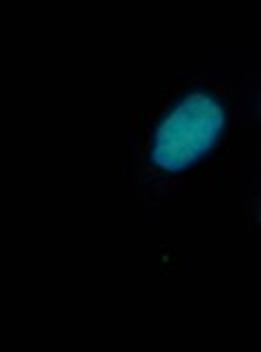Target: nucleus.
I'll list each match as a JSON object with an SVG mask.
<instances>
[{
    "mask_svg": "<svg viewBox=\"0 0 261 352\" xmlns=\"http://www.w3.org/2000/svg\"><path fill=\"white\" fill-rule=\"evenodd\" d=\"M234 129L229 91L213 80H188L147 110L136 138L133 170L149 190L176 188L213 163Z\"/></svg>",
    "mask_w": 261,
    "mask_h": 352,
    "instance_id": "obj_1",
    "label": "nucleus"
}]
</instances>
